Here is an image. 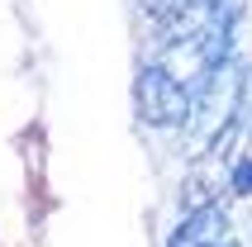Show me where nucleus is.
Wrapping results in <instances>:
<instances>
[{
    "label": "nucleus",
    "instance_id": "nucleus-2",
    "mask_svg": "<svg viewBox=\"0 0 252 247\" xmlns=\"http://www.w3.org/2000/svg\"><path fill=\"white\" fill-rule=\"evenodd\" d=\"M167 247H233V228H228V214L219 205L214 209H195L176 223V233L167 238Z\"/></svg>",
    "mask_w": 252,
    "mask_h": 247
},
{
    "label": "nucleus",
    "instance_id": "nucleus-3",
    "mask_svg": "<svg viewBox=\"0 0 252 247\" xmlns=\"http://www.w3.org/2000/svg\"><path fill=\"white\" fill-rule=\"evenodd\" d=\"M228 195H252V152L233 162V171H228Z\"/></svg>",
    "mask_w": 252,
    "mask_h": 247
},
{
    "label": "nucleus",
    "instance_id": "nucleus-1",
    "mask_svg": "<svg viewBox=\"0 0 252 247\" xmlns=\"http://www.w3.org/2000/svg\"><path fill=\"white\" fill-rule=\"evenodd\" d=\"M133 105H138V119L148 128H162V133H181L195 119V95L162 62H143L138 81H133Z\"/></svg>",
    "mask_w": 252,
    "mask_h": 247
}]
</instances>
